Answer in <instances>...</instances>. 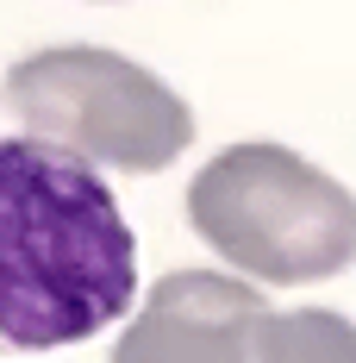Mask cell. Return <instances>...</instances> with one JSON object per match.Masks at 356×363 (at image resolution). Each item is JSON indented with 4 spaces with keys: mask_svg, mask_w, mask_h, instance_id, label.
Returning <instances> with one entry per match:
<instances>
[{
    "mask_svg": "<svg viewBox=\"0 0 356 363\" xmlns=\"http://www.w3.org/2000/svg\"><path fill=\"white\" fill-rule=\"evenodd\" d=\"M138 301V238L75 150L0 138V351H69Z\"/></svg>",
    "mask_w": 356,
    "mask_h": 363,
    "instance_id": "cell-1",
    "label": "cell"
},
{
    "mask_svg": "<svg viewBox=\"0 0 356 363\" xmlns=\"http://www.w3.org/2000/svg\"><path fill=\"white\" fill-rule=\"evenodd\" d=\"M188 219L250 282H331L356 263V194L287 145H231L188 182Z\"/></svg>",
    "mask_w": 356,
    "mask_h": 363,
    "instance_id": "cell-2",
    "label": "cell"
},
{
    "mask_svg": "<svg viewBox=\"0 0 356 363\" xmlns=\"http://www.w3.org/2000/svg\"><path fill=\"white\" fill-rule=\"evenodd\" d=\"M6 107L32 138L125 176H156L194 145L188 101L163 75L101 44H57L19 57L6 69Z\"/></svg>",
    "mask_w": 356,
    "mask_h": 363,
    "instance_id": "cell-3",
    "label": "cell"
},
{
    "mask_svg": "<svg viewBox=\"0 0 356 363\" xmlns=\"http://www.w3.org/2000/svg\"><path fill=\"white\" fill-rule=\"evenodd\" d=\"M275 307L250 276L176 269L144 294L138 320L119 332L113 363H256Z\"/></svg>",
    "mask_w": 356,
    "mask_h": 363,
    "instance_id": "cell-4",
    "label": "cell"
},
{
    "mask_svg": "<svg viewBox=\"0 0 356 363\" xmlns=\"http://www.w3.org/2000/svg\"><path fill=\"white\" fill-rule=\"evenodd\" d=\"M256 363H356V326L331 307H294L275 313L263 332Z\"/></svg>",
    "mask_w": 356,
    "mask_h": 363,
    "instance_id": "cell-5",
    "label": "cell"
}]
</instances>
